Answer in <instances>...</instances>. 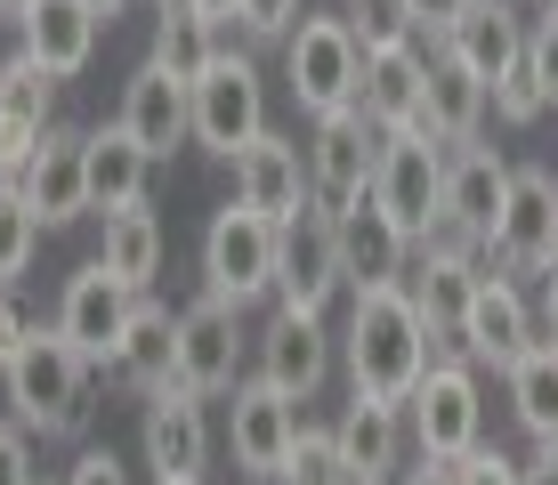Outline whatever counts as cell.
Listing matches in <instances>:
<instances>
[{
	"instance_id": "6da1fadb",
	"label": "cell",
	"mask_w": 558,
	"mask_h": 485,
	"mask_svg": "<svg viewBox=\"0 0 558 485\" xmlns=\"http://www.w3.org/2000/svg\"><path fill=\"white\" fill-rule=\"evenodd\" d=\"M340 364H349L356 397H389L405 404L413 380L437 364V332L413 307L405 283H356L349 291V332H340Z\"/></svg>"
},
{
	"instance_id": "7a4b0ae2",
	"label": "cell",
	"mask_w": 558,
	"mask_h": 485,
	"mask_svg": "<svg viewBox=\"0 0 558 485\" xmlns=\"http://www.w3.org/2000/svg\"><path fill=\"white\" fill-rule=\"evenodd\" d=\"M0 397H9V413L25 421L33 437H82L89 413H98V364L57 332V324H41V332L9 356Z\"/></svg>"
},
{
	"instance_id": "3957f363",
	"label": "cell",
	"mask_w": 558,
	"mask_h": 485,
	"mask_svg": "<svg viewBox=\"0 0 558 485\" xmlns=\"http://www.w3.org/2000/svg\"><path fill=\"white\" fill-rule=\"evenodd\" d=\"M446 162L453 146L437 138L429 122H405V130H380V162H373V194L413 243H429L446 227Z\"/></svg>"
},
{
	"instance_id": "277c9868",
	"label": "cell",
	"mask_w": 558,
	"mask_h": 485,
	"mask_svg": "<svg viewBox=\"0 0 558 485\" xmlns=\"http://www.w3.org/2000/svg\"><path fill=\"white\" fill-rule=\"evenodd\" d=\"M283 82H292L300 113H340L356 106V82H364V41L349 33V16L332 9H300V25L283 33Z\"/></svg>"
},
{
	"instance_id": "5b68a950",
	"label": "cell",
	"mask_w": 558,
	"mask_h": 485,
	"mask_svg": "<svg viewBox=\"0 0 558 485\" xmlns=\"http://www.w3.org/2000/svg\"><path fill=\"white\" fill-rule=\"evenodd\" d=\"M405 429H413V453H429V461H461L470 445H486V380H477L470 356H437L413 380Z\"/></svg>"
},
{
	"instance_id": "8992f818",
	"label": "cell",
	"mask_w": 558,
	"mask_h": 485,
	"mask_svg": "<svg viewBox=\"0 0 558 485\" xmlns=\"http://www.w3.org/2000/svg\"><path fill=\"white\" fill-rule=\"evenodd\" d=\"M203 291L235 307L276 300V219H259L252 203H219L203 227Z\"/></svg>"
},
{
	"instance_id": "52a82bcc",
	"label": "cell",
	"mask_w": 558,
	"mask_h": 485,
	"mask_svg": "<svg viewBox=\"0 0 558 485\" xmlns=\"http://www.w3.org/2000/svg\"><path fill=\"white\" fill-rule=\"evenodd\" d=\"M179 380L195 397H235V380H252V332H243V307L203 291L179 307Z\"/></svg>"
},
{
	"instance_id": "ba28073f",
	"label": "cell",
	"mask_w": 558,
	"mask_h": 485,
	"mask_svg": "<svg viewBox=\"0 0 558 485\" xmlns=\"http://www.w3.org/2000/svg\"><path fill=\"white\" fill-rule=\"evenodd\" d=\"M332 364H340V340L324 332V307H283V300H276V316L252 332V373H259L267 388H283L292 404L324 397Z\"/></svg>"
},
{
	"instance_id": "9c48e42d",
	"label": "cell",
	"mask_w": 558,
	"mask_h": 485,
	"mask_svg": "<svg viewBox=\"0 0 558 485\" xmlns=\"http://www.w3.org/2000/svg\"><path fill=\"white\" fill-rule=\"evenodd\" d=\"M259 130H267V82H259V65L243 49H219V57H210V73L195 82V146L219 154V162H235Z\"/></svg>"
},
{
	"instance_id": "30bf717a",
	"label": "cell",
	"mask_w": 558,
	"mask_h": 485,
	"mask_svg": "<svg viewBox=\"0 0 558 485\" xmlns=\"http://www.w3.org/2000/svg\"><path fill=\"white\" fill-rule=\"evenodd\" d=\"M534 340H543V316H534L526 283L502 276V267H486V276H477V291H470V307H461L453 348L477 364V373H510Z\"/></svg>"
},
{
	"instance_id": "8fae6325",
	"label": "cell",
	"mask_w": 558,
	"mask_h": 485,
	"mask_svg": "<svg viewBox=\"0 0 558 485\" xmlns=\"http://www.w3.org/2000/svg\"><path fill=\"white\" fill-rule=\"evenodd\" d=\"M477 259L502 267V276H543L558 259V170H543V162L510 170V210H502V227H494V243Z\"/></svg>"
},
{
	"instance_id": "7c38bea8",
	"label": "cell",
	"mask_w": 558,
	"mask_h": 485,
	"mask_svg": "<svg viewBox=\"0 0 558 485\" xmlns=\"http://www.w3.org/2000/svg\"><path fill=\"white\" fill-rule=\"evenodd\" d=\"M332 291H349V267H340V210L307 203L276 227V300L283 307H324Z\"/></svg>"
},
{
	"instance_id": "4fadbf2b",
	"label": "cell",
	"mask_w": 558,
	"mask_h": 485,
	"mask_svg": "<svg viewBox=\"0 0 558 485\" xmlns=\"http://www.w3.org/2000/svg\"><path fill=\"white\" fill-rule=\"evenodd\" d=\"M138 300H146V291H130L122 276H106V259H82V267L65 276V291H57V316H49V324L106 373L113 348H122V332H130V316H138Z\"/></svg>"
},
{
	"instance_id": "5bb4252c",
	"label": "cell",
	"mask_w": 558,
	"mask_h": 485,
	"mask_svg": "<svg viewBox=\"0 0 558 485\" xmlns=\"http://www.w3.org/2000/svg\"><path fill=\"white\" fill-rule=\"evenodd\" d=\"M300 429H307V413L283 397V388H267L259 373L235 380V404H227V453H235V470L252 485H276V470L292 461Z\"/></svg>"
},
{
	"instance_id": "9a60e30c",
	"label": "cell",
	"mask_w": 558,
	"mask_h": 485,
	"mask_svg": "<svg viewBox=\"0 0 558 485\" xmlns=\"http://www.w3.org/2000/svg\"><path fill=\"white\" fill-rule=\"evenodd\" d=\"M210 397H195L186 380L154 388V397H138V453L154 477H203L210 470Z\"/></svg>"
},
{
	"instance_id": "2e32d148",
	"label": "cell",
	"mask_w": 558,
	"mask_h": 485,
	"mask_svg": "<svg viewBox=\"0 0 558 485\" xmlns=\"http://www.w3.org/2000/svg\"><path fill=\"white\" fill-rule=\"evenodd\" d=\"M373 162H380V130L356 106L316 113V130H307V186H316L324 210H349L356 194H373Z\"/></svg>"
},
{
	"instance_id": "e0dca14e",
	"label": "cell",
	"mask_w": 558,
	"mask_h": 485,
	"mask_svg": "<svg viewBox=\"0 0 558 485\" xmlns=\"http://www.w3.org/2000/svg\"><path fill=\"white\" fill-rule=\"evenodd\" d=\"M510 170L494 146H453V162H446V227L437 235H461V243H477L486 251L494 243V227H502V210H510Z\"/></svg>"
},
{
	"instance_id": "ac0fdd59",
	"label": "cell",
	"mask_w": 558,
	"mask_h": 485,
	"mask_svg": "<svg viewBox=\"0 0 558 485\" xmlns=\"http://www.w3.org/2000/svg\"><path fill=\"white\" fill-rule=\"evenodd\" d=\"M477 276H486L477 243H461V235H429V243H413L405 291H413L421 316H429V332H437V340H453V332H461V307H470Z\"/></svg>"
},
{
	"instance_id": "d6986e66",
	"label": "cell",
	"mask_w": 558,
	"mask_h": 485,
	"mask_svg": "<svg viewBox=\"0 0 558 485\" xmlns=\"http://www.w3.org/2000/svg\"><path fill=\"white\" fill-rule=\"evenodd\" d=\"M16 194L41 210V227H73L89 219V179H82V130L73 122H49L41 146L16 162Z\"/></svg>"
},
{
	"instance_id": "ffe728a7",
	"label": "cell",
	"mask_w": 558,
	"mask_h": 485,
	"mask_svg": "<svg viewBox=\"0 0 558 485\" xmlns=\"http://www.w3.org/2000/svg\"><path fill=\"white\" fill-rule=\"evenodd\" d=\"M113 122H122L130 138L154 154V162H170V154L195 138V89H186L179 73H162V65L146 57V65L122 82V113H113Z\"/></svg>"
},
{
	"instance_id": "44dd1931",
	"label": "cell",
	"mask_w": 558,
	"mask_h": 485,
	"mask_svg": "<svg viewBox=\"0 0 558 485\" xmlns=\"http://www.w3.org/2000/svg\"><path fill=\"white\" fill-rule=\"evenodd\" d=\"M235 203H252L259 219H292V210L316 203V186H307V146L283 138V130H259L252 146L235 154Z\"/></svg>"
},
{
	"instance_id": "7402d4cb",
	"label": "cell",
	"mask_w": 558,
	"mask_h": 485,
	"mask_svg": "<svg viewBox=\"0 0 558 485\" xmlns=\"http://www.w3.org/2000/svg\"><path fill=\"white\" fill-rule=\"evenodd\" d=\"M154 154L130 138L122 122L106 130H82V179H89V219H113V210H138L146 186H154Z\"/></svg>"
},
{
	"instance_id": "603a6c76",
	"label": "cell",
	"mask_w": 558,
	"mask_h": 485,
	"mask_svg": "<svg viewBox=\"0 0 558 485\" xmlns=\"http://www.w3.org/2000/svg\"><path fill=\"white\" fill-rule=\"evenodd\" d=\"M332 437H340V453H349V470L364 485H397V470H405V404H389V397H349L340 404V421H332Z\"/></svg>"
},
{
	"instance_id": "cb8c5ba5",
	"label": "cell",
	"mask_w": 558,
	"mask_h": 485,
	"mask_svg": "<svg viewBox=\"0 0 558 485\" xmlns=\"http://www.w3.org/2000/svg\"><path fill=\"white\" fill-rule=\"evenodd\" d=\"M106 380L130 388V397H154V388L179 380V307L146 291L138 316H130V332H122V348H113V364H106Z\"/></svg>"
},
{
	"instance_id": "d4e9b609",
	"label": "cell",
	"mask_w": 558,
	"mask_h": 485,
	"mask_svg": "<svg viewBox=\"0 0 558 485\" xmlns=\"http://www.w3.org/2000/svg\"><path fill=\"white\" fill-rule=\"evenodd\" d=\"M98 33H106V16L89 9V0H33L25 25H16V49L41 57L57 82H73V73H89V57H98Z\"/></svg>"
},
{
	"instance_id": "484cf974",
	"label": "cell",
	"mask_w": 558,
	"mask_h": 485,
	"mask_svg": "<svg viewBox=\"0 0 558 485\" xmlns=\"http://www.w3.org/2000/svg\"><path fill=\"white\" fill-rule=\"evenodd\" d=\"M437 49L461 57V65H470L477 82L494 89V82H502V73L518 65V57H526V9H518V0H470Z\"/></svg>"
},
{
	"instance_id": "4316f807",
	"label": "cell",
	"mask_w": 558,
	"mask_h": 485,
	"mask_svg": "<svg viewBox=\"0 0 558 485\" xmlns=\"http://www.w3.org/2000/svg\"><path fill=\"white\" fill-rule=\"evenodd\" d=\"M340 267H349V291L356 283H405L413 235L380 210V194H356V203L340 210Z\"/></svg>"
},
{
	"instance_id": "83f0119b",
	"label": "cell",
	"mask_w": 558,
	"mask_h": 485,
	"mask_svg": "<svg viewBox=\"0 0 558 485\" xmlns=\"http://www.w3.org/2000/svg\"><path fill=\"white\" fill-rule=\"evenodd\" d=\"M421 89H429V49H421V41L364 49L356 113H364L373 130H405V122H421Z\"/></svg>"
},
{
	"instance_id": "f1b7e54d",
	"label": "cell",
	"mask_w": 558,
	"mask_h": 485,
	"mask_svg": "<svg viewBox=\"0 0 558 485\" xmlns=\"http://www.w3.org/2000/svg\"><path fill=\"white\" fill-rule=\"evenodd\" d=\"M486 113H494V89L477 82L461 57L429 49V89H421V122H429L446 146H470V138H486Z\"/></svg>"
},
{
	"instance_id": "f546056e",
	"label": "cell",
	"mask_w": 558,
	"mask_h": 485,
	"mask_svg": "<svg viewBox=\"0 0 558 485\" xmlns=\"http://www.w3.org/2000/svg\"><path fill=\"white\" fill-rule=\"evenodd\" d=\"M57 89L65 82H57L41 57H25V49L0 57V138H9L16 162H25V154L41 146V130L57 122Z\"/></svg>"
},
{
	"instance_id": "4dcf8cb0",
	"label": "cell",
	"mask_w": 558,
	"mask_h": 485,
	"mask_svg": "<svg viewBox=\"0 0 558 485\" xmlns=\"http://www.w3.org/2000/svg\"><path fill=\"white\" fill-rule=\"evenodd\" d=\"M502 388H510V421L526 429V445H558V340L550 332L502 373Z\"/></svg>"
},
{
	"instance_id": "1f68e13d",
	"label": "cell",
	"mask_w": 558,
	"mask_h": 485,
	"mask_svg": "<svg viewBox=\"0 0 558 485\" xmlns=\"http://www.w3.org/2000/svg\"><path fill=\"white\" fill-rule=\"evenodd\" d=\"M219 33H227V25H210L203 9H186V0H162V16H154V49H146V57H154L162 73H179L186 89H195L203 73H210V57L227 49Z\"/></svg>"
},
{
	"instance_id": "d6a6232c",
	"label": "cell",
	"mask_w": 558,
	"mask_h": 485,
	"mask_svg": "<svg viewBox=\"0 0 558 485\" xmlns=\"http://www.w3.org/2000/svg\"><path fill=\"white\" fill-rule=\"evenodd\" d=\"M106 276H122L130 291H154V276H162V219L138 203V210H113L106 219Z\"/></svg>"
},
{
	"instance_id": "836d02e7",
	"label": "cell",
	"mask_w": 558,
	"mask_h": 485,
	"mask_svg": "<svg viewBox=\"0 0 558 485\" xmlns=\"http://www.w3.org/2000/svg\"><path fill=\"white\" fill-rule=\"evenodd\" d=\"M276 485H364V477L349 470V453H340V437L307 421V429H300V445H292V461H283V470H276Z\"/></svg>"
},
{
	"instance_id": "e575fe53",
	"label": "cell",
	"mask_w": 558,
	"mask_h": 485,
	"mask_svg": "<svg viewBox=\"0 0 558 485\" xmlns=\"http://www.w3.org/2000/svg\"><path fill=\"white\" fill-rule=\"evenodd\" d=\"M41 235H49V227H41V210H33L25 194H16V179H9V186H0V283H16V276L33 267Z\"/></svg>"
},
{
	"instance_id": "d590c367",
	"label": "cell",
	"mask_w": 558,
	"mask_h": 485,
	"mask_svg": "<svg viewBox=\"0 0 558 485\" xmlns=\"http://www.w3.org/2000/svg\"><path fill=\"white\" fill-rule=\"evenodd\" d=\"M349 33L364 49H397V41H421V25H413V0H349Z\"/></svg>"
},
{
	"instance_id": "8d00e7d4",
	"label": "cell",
	"mask_w": 558,
	"mask_h": 485,
	"mask_svg": "<svg viewBox=\"0 0 558 485\" xmlns=\"http://www.w3.org/2000/svg\"><path fill=\"white\" fill-rule=\"evenodd\" d=\"M550 113V89H543V73H534V57H518V65L494 82V122H510V130H534Z\"/></svg>"
},
{
	"instance_id": "74e56055",
	"label": "cell",
	"mask_w": 558,
	"mask_h": 485,
	"mask_svg": "<svg viewBox=\"0 0 558 485\" xmlns=\"http://www.w3.org/2000/svg\"><path fill=\"white\" fill-rule=\"evenodd\" d=\"M526 57H534V73H543V89L558 106V0H543V9L526 16Z\"/></svg>"
},
{
	"instance_id": "f35d334b",
	"label": "cell",
	"mask_w": 558,
	"mask_h": 485,
	"mask_svg": "<svg viewBox=\"0 0 558 485\" xmlns=\"http://www.w3.org/2000/svg\"><path fill=\"white\" fill-rule=\"evenodd\" d=\"M300 9L307 0H243L235 25H243V41H283V33L300 25Z\"/></svg>"
},
{
	"instance_id": "ab89813d",
	"label": "cell",
	"mask_w": 558,
	"mask_h": 485,
	"mask_svg": "<svg viewBox=\"0 0 558 485\" xmlns=\"http://www.w3.org/2000/svg\"><path fill=\"white\" fill-rule=\"evenodd\" d=\"M0 485H41V470H33V429L25 421H0Z\"/></svg>"
},
{
	"instance_id": "60d3db41",
	"label": "cell",
	"mask_w": 558,
	"mask_h": 485,
	"mask_svg": "<svg viewBox=\"0 0 558 485\" xmlns=\"http://www.w3.org/2000/svg\"><path fill=\"white\" fill-rule=\"evenodd\" d=\"M33 332H41V316L25 307V291L0 283V373H9V356H16V348H25Z\"/></svg>"
},
{
	"instance_id": "b9f144b4",
	"label": "cell",
	"mask_w": 558,
	"mask_h": 485,
	"mask_svg": "<svg viewBox=\"0 0 558 485\" xmlns=\"http://www.w3.org/2000/svg\"><path fill=\"white\" fill-rule=\"evenodd\" d=\"M453 485H518V461L502 445H470V453L453 461Z\"/></svg>"
},
{
	"instance_id": "7bdbcfd3",
	"label": "cell",
	"mask_w": 558,
	"mask_h": 485,
	"mask_svg": "<svg viewBox=\"0 0 558 485\" xmlns=\"http://www.w3.org/2000/svg\"><path fill=\"white\" fill-rule=\"evenodd\" d=\"M65 485H138V477H130V461L113 453V445H82L73 470H65Z\"/></svg>"
},
{
	"instance_id": "ee69618b",
	"label": "cell",
	"mask_w": 558,
	"mask_h": 485,
	"mask_svg": "<svg viewBox=\"0 0 558 485\" xmlns=\"http://www.w3.org/2000/svg\"><path fill=\"white\" fill-rule=\"evenodd\" d=\"M461 9H470V0H413V25L429 33V49L453 33V16H461Z\"/></svg>"
},
{
	"instance_id": "f6af8a7d",
	"label": "cell",
	"mask_w": 558,
	"mask_h": 485,
	"mask_svg": "<svg viewBox=\"0 0 558 485\" xmlns=\"http://www.w3.org/2000/svg\"><path fill=\"white\" fill-rule=\"evenodd\" d=\"M518 485H558V445H534V461H518Z\"/></svg>"
},
{
	"instance_id": "bcb514c9",
	"label": "cell",
	"mask_w": 558,
	"mask_h": 485,
	"mask_svg": "<svg viewBox=\"0 0 558 485\" xmlns=\"http://www.w3.org/2000/svg\"><path fill=\"white\" fill-rule=\"evenodd\" d=\"M397 485H453V461H429V453H421V470H405Z\"/></svg>"
},
{
	"instance_id": "7dc6e473",
	"label": "cell",
	"mask_w": 558,
	"mask_h": 485,
	"mask_svg": "<svg viewBox=\"0 0 558 485\" xmlns=\"http://www.w3.org/2000/svg\"><path fill=\"white\" fill-rule=\"evenodd\" d=\"M543 332L558 340V259L543 267Z\"/></svg>"
},
{
	"instance_id": "c3c4849f",
	"label": "cell",
	"mask_w": 558,
	"mask_h": 485,
	"mask_svg": "<svg viewBox=\"0 0 558 485\" xmlns=\"http://www.w3.org/2000/svg\"><path fill=\"white\" fill-rule=\"evenodd\" d=\"M186 9H203L210 25H235V9H243V0H186Z\"/></svg>"
},
{
	"instance_id": "681fc988",
	"label": "cell",
	"mask_w": 558,
	"mask_h": 485,
	"mask_svg": "<svg viewBox=\"0 0 558 485\" xmlns=\"http://www.w3.org/2000/svg\"><path fill=\"white\" fill-rule=\"evenodd\" d=\"M25 9L33 0H0V25H25Z\"/></svg>"
},
{
	"instance_id": "f907efd6",
	"label": "cell",
	"mask_w": 558,
	"mask_h": 485,
	"mask_svg": "<svg viewBox=\"0 0 558 485\" xmlns=\"http://www.w3.org/2000/svg\"><path fill=\"white\" fill-rule=\"evenodd\" d=\"M16 179V154H9V138H0V186H9Z\"/></svg>"
},
{
	"instance_id": "816d5d0a",
	"label": "cell",
	"mask_w": 558,
	"mask_h": 485,
	"mask_svg": "<svg viewBox=\"0 0 558 485\" xmlns=\"http://www.w3.org/2000/svg\"><path fill=\"white\" fill-rule=\"evenodd\" d=\"M89 9H98V16H106V25H113V16H122V9H130V0H89Z\"/></svg>"
},
{
	"instance_id": "f5cc1de1",
	"label": "cell",
	"mask_w": 558,
	"mask_h": 485,
	"mask_svg": "<svg viewBox=\"0 0 558 485\" xmlns=\"http://www.w3.org/2000/svg\"><path fill=\"white\" fill-rule=\"evenodd\" d=\"M154 485H203V477H154Z\"/></svg>"
}]
</instances>
